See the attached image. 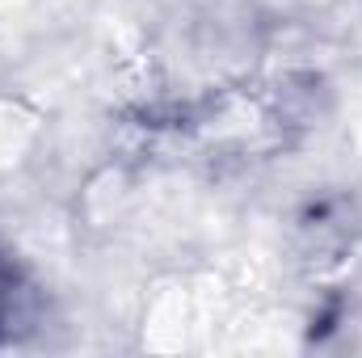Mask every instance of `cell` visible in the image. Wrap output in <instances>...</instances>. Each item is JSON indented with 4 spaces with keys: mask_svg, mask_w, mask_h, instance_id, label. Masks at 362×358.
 I'll use <instances>...</instances> for the list:
<instances>
[{
    "mask_svg": "<svg viewBox=\"0 0 362 358\" xmlns=\"http://www.w3.org/2000/svg\"><path fill=\"white\" fill-rule=\"evenodd\" d=\"M42 312H47V295L34 270L21 262L13 245L0 241V350L21 346L30 333H38Z\"/></svg>",
    "mask_w": 362,
    "mask_h": 358,
    "instance_id": "1",
    "label": "cell"
}]
</instances>
